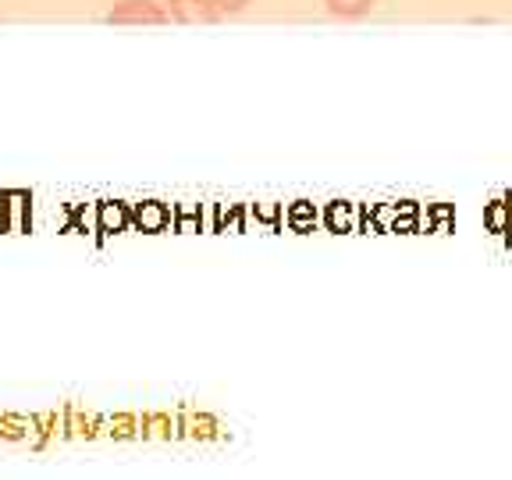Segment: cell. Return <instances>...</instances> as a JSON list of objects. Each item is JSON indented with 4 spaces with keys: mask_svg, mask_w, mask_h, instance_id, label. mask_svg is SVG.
<instances>
[{
    "mask_svg": "<svg viewBox=\"0 0 512 480\" xmlns=\"http://www.w3.org/2000/svg\"><path fill=\"white\" fill-rule=\"evenodd\" d=\"M107 22L136 29V25H164L171 18L160 0H114V8L107 11Z\"/></svg>",
    "mask_w": 512,
    "mask_h": 480,
    "instance_id": "cell-1",
    "label": "cell"
},
{
    "mask_svg": "<svg viewBox=\"0 0 512 480\" xmlns=\"http://www.w3.org/2000/svg\"><path fill=\"white\" fill-rule=\"evenodd\" d=\"M168 18L182 25H214L221 22V11L214 8V0H168Z\"/></svg>",
    "mask_w": 512,
    "mask_h": 480,
    "instance_id": "cell-2",
    "label": "cell"
},
{
    "mask_svg": "<svg viewBox=\"0 0 512 480\" xmlns=\"http://www.w3.org/2000/svg\"><path fill=\"white\" fill-rule=\"evenodd\" d=\"M324 8H328V15L356 22V18H367L377 8V0H324Z\"/></svg>",
    "mask_w": 512,
    "mask_h": 480,
    "instance_id": "cell-3",
    "label": "cell"
},
{
    "mask_svg": "<svg viewBox=\"0 0 512 480\" xmlns=\"http://www.w3.org/2000/svg\"><path fill=\"white\" fill-rule=\"evenodd\" d=\"M246 4H249V0H214V8L221 11V18L224 15H239V11L246 8Z\"/></svg>",
    "mask_w": 512,
    "mask_h": 480,
    "instance_id": "cell-4",
    "label": "cell"
}]
</instances>
